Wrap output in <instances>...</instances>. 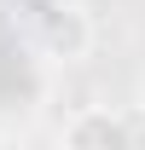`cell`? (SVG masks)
<instances>
[{"label":"cell","instance_id":"cell-2","mask_svg":"<svg viewBox=\"0 0 145 150\" xmlns=\"http://www.w3.org/2000/svg\"><path fill=\"white\" fill-rule=\"evenodd\" d=\"M64 144H75V150H122V144H134V127L110 104H87V110H75L64 121Z\"/></svg>","mask_w":145,"mask_h":150},{"label":"cell","instance_id":"cell-1","mask_svg":"<svg viewBox=\"0 0 145 150\" xmlns=\"http://www.w3.org/2000/svg\"><path fill=\"white\" fill-rule=\"evenodd\" d=\"M41 46H47V58H64V64L87 58V46H93V18H87V6L52 0V6L41 12Z\"/></svg>","mask_w":145,"mask_h":150}]
</instances>
